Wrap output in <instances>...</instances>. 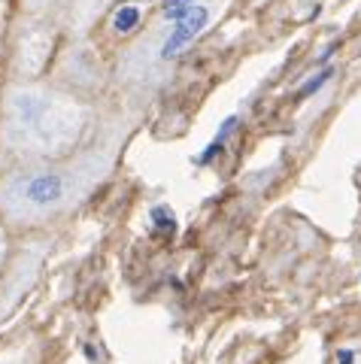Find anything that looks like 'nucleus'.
<instances>
[{"label":"nucleus","instance_id":"4","mask_svg":"<svg viewBox=\"0 0 361 364\" xmlns=\"http://www.w3.org/2000/svg\"><path fill=\"white\" fill-rule=\"evenodd\" d=\"M140 18H143V13H140L137 6L122 4V6L116 9V16H112V28H116L119 33H131L134 28L140 25Z\"/></svg>","mask_w":361,"mask_h":364},{"label":"nucleus","instance_id":"5","mask_svg":"<svg viewBox=\"0 0 361 364\" xmlns=\"http://www.w3.org/2000/svg\"><path fill=\"white\" fill-rule=\"evenodd\" d=\"M331 76H334V67H322L319 73H316L313 79H307L298 91H295V100H307V97H313L316 91H322V85H328L331 82Z\"/></svg>","mask_w":361,"mask_h":364},{"label":"nucleus","instance_id":"7","mask_svg":"<svg viewBox=\"0 0 361 364\" xmlns=\"http://www.w3.org/2000/svg\"><path fill=\"white\" fill-rule=\"evenodd\" d=\"M152 222H155V228L161 234H173L176 231V215L167 210V207H155L152 210Z\"/></svg>","mask_w":361,"mask_h":364},{"label":"nucleus","instance_id":"9","mask_svg":"<svg viewBox=\"0 0 361 364\" xmlns=\"http://www.w3.org/2000/svg\"><path fill=\"white\" fill-rule=\"evenodd\" d=\"M337 46H340V43H331V46H328V49H325V52L319 55V64H328V58H331V55L337 52Z\"/></svg>","mask_w":361,"mask_h":364},{"label":"nucleus","instance_id":"2","mask_svg":"<svg viewBox=\"0 0 361 364\" xmlns=\"http://www.w3.org/2000/svg\"><path fill=\"white\" fill-rule=\"evenodd\" d=\"M207 21H210V9L207 6H191L188 16L173 21L176 28H171V37H167L164 46H161V58H176V55L207 28Z\"/></svg>","mask_w":361,"mask_h":364},{"label":"nucleus","instance_id":"10","mask_svg":"<svg viewBox=\"0 0 361 364\" xmlns=\"http://www.w3.org/2000/svg\"><path fill=\"white\" fill-rule=\"evenodd\" d=\"M125 4H134V0H125Z\"/></svg>","mask_w":361,"mask_h":364},{"label":"nucleus","instance_id":"8","mask_svg":"<svg viewBox=\"0 0 361 364\" xmlns=\"http://www.w3.org/2000/svg\"><path fill=\"white\" fill-rule=\"evenodd\" d=\"M337 364H355V352L352 349H337Z\"/></svg>","mask_w":361,"mask_h":364},{"label":"nucleus","instance_id":"1","mask_svg":"<svg viewBox=\"0 0 361 364\" xmlns=\"http://www.w3.org/2000/svg\"><path fill=\"white\" fill-rule=\"evenodd\" d=\"M18 195L28 207L46 210L67 198V179L61 173H49V170L46 173H33L18 182Z\"/></svg>","mask_w":361,"mask_h":364},{"label":"nucleus","instance_id":"3","mask_svg":"<svg viewBox=\"0 0 361 364\" xmlns=\"http://www.w3.org/2000/svg\"><path fill=\"white\" fill-rule=\"evenodd\" d=\"M234 128H237V116H228V119H225L222 122V128H219V134L216 136H212V143L207 146V149L204 152H200L198 158H195V161L200 164V167H204V164H210L212 161V158H216L222 149H225V143H228V136L234 134Z\"/></svg>","mask_w":361,"mask_h":364},{"label":"nucleus","instance_id":"6","mask_svg":"<svg viewBox=\"0 0 361 364\" xmlns=\"http://www.w3.org/2000/svg\"><path fill=\"white\" fill-rule=\"evenodd\" d=\"M191 6H195V0H161V16L167 21H179L183 16H188Z\"/></svg>","mask_w":361,"mask_h":364}]
</instances>
